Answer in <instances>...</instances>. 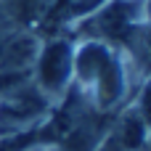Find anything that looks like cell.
Instances as JSON below:
<instances>
[{"label": "cell", "mask_w": 151, "mask_h": 151, "mask_svg": "<svg viewBox=\"0 0 151 151\" xmlns=\"http://www.w3.org/2000/svg\"><path fill=\"white\" fill-rule=\"evenodd\" d=\"M127 50L133 56V61L151 74V21L149 24H138V29L133 32V37L127 40Z\"/></svg>", "instance_id": "5b68a950"}, {"label": "cell", "mask_w": 151, "mask_h": 151, "mask_svg": "<svg viewBox=\"0 0 151 151\" xmlns=\"http://www.w3.org/2000/svg\"><path fill=\"white\" fill-rule=\"evenodd\" d=\"M74 69V50L66 40H50L37 53V85L45 96H58L69 88Z\"/></svg>", "instance_id": "3957f363"}, {"label": "cell", "mask_w": 151, "mask_h": 151, "mask_svg": "<svg viewBox=\"0 0 151 151\" xmlns=\"http://www.w3.org/2000/svg\"><path fill=\"white\" fill-rule=\"evenodd\" d=\"M45 93L35 88H13L0 104V127H24L45 111Z\"/></svg>", "instance_id": "277c9868"}, {"label": "cell", "mask_w": 151, "mask_h": 151, "mask_svg": "<svg viewBox=\"0 0 151 151\" xmlns=\"http://www.w3.org/2000/svg\"><path fill=\"white\" fill-rule=\"evenodd\" d=\"M72 77L88 90L98 109H111L125 96V69L117 50L106 42L88 40L74 50V69Z\"/></svg>", "instance_id": "6da1fadb"}, {"label": "cell", "mask_w": 151, "mask_h": 151, "mask_svg": "<svg viewBox=\"0 0 151 151\" xmlns=\"http://www.w3.org/2000/svg\"><path fill=\"white\" fill-rule=\"evenodd\" d=\"M135 111L141 114V119L149 125V130H151V80L146 82V88H143V93H141V98H138Z\"/></svg>", "instance_id": "8992f818"}, {"label": "cell", "mask_w": 151, "mask_h": 151, "mask_svg": "<svg viewBox=\"0 0 151 151\" xmlns=\"http://www.w3.org/2000/svg\"><path fill=\"white\" fill-rule=\"evenodd\" d=\"M101 151H127V149H122V146H119V143H117V141L109 135V138H106V143L101 146Z\"/></svg>", "instance_id": "52a82bcc"}, {"label": "cell", "mask_w": 151, "mask_h": 151, "mask_svg": "<svg viewBox=\"0 0 151 151\" xmlns=\"http://www.w3.org/2000/svg\"><path fill=\"white\" fill-rule=\"evenodd\" d=\"M146 11L143 0H111L104 8L93 11V16L88 13L85 27L90 29V40L106 42V45H127V40L133 37V32L141 24V16Z\"/></svg>", "instance_id": "7a4b0ae2"}, {"label": "cell", "mask_w": 151, "mask_h": 151, "mask_svg": "<svg viewBox=\"0 0 151 151\" xmlns=\"http://www.w3.org/2000/svg\"><path fill=\"white\" fill-rule=\"evenodd\" d=\"M146 149L151 151V130H149V141H146Z\"/></svg>", "instance_id": "ba28073f"}]
</instances>
